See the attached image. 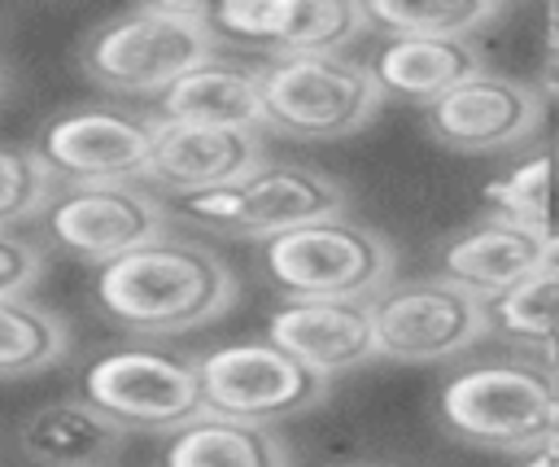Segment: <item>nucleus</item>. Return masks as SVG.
Masks as SVG:
<instances>
[{
  "label": "nucleus",
  "instance_id": "nucleus-20",
  "mask_svg": "<svg viewBox=\"0 0 559 467\" xmlns=\"http://www.w3.org/2000/svg\"><path fill=\"white\" fill-rule=\"evenodd\" d=\"M157 467H293V458L275 428L201 410L183 428L166 432Z\"/></svg>",
  "mask_w": 559,
  "mask_h": 467
},
{
  "label": "nucleus",
  "instance_id": "nucleus-22",
  "mask_svg": "<svg viewBox=\"0 0 559 467\" xmlns=\"http://www.w3.org/2000/svg\"><path fill=\"white\" fill-rule=\"evenodd\" d=\"M507 13L502 0H367V31L380 35H432V39H476Z\"/></svg>",
  "mask_w": 559,
  "mask_h": 467
},
{
  "label": "nucleus",
  "instance_id": "nucleus-30",
  "mask_svg": "<svg viewBox=\"0 0 559 467\" xmlns=\"http://www.w3.org/2000/svg\"><path fill=\"white\" fill-rule=\"evenodd\" d=\"M515 467H559V463L546 454H524V458H515Z\"/></svg>",
  "mask_w": 559,
  "mask_h": 467
},
{
  "label": "nucleus",
  "instance_id": "nucleus-9",
  "mask_svg": "<svg viewBox=\"0 0 559 467\" xmlns=\"http://www.w3.org/2000/svg\"><path fill=\"white\" fill-rule=\"evenodd\" d=\"M83 397L118 428L144 432H175L205 410L197 362L148 345L105 349L100 358H92L83 371Z\"/></svg>",
  "mask_w": 559,
  "mask_h": 467
},
{
  "label": "nucleus",
  "instance_id": "nucleus-5",
  "mask_svg": "<svg viewBox=\"0 0 559 467\" xmlns=\"http://www.w3.org/2000/svg\"><path fill=\"white\" fill-rule=\"evenodd\" d=\"M349 209V192L314 166L301 161H258L249 175L210 188V192H192L170 201V214L214 231V236H236V240H271L284 236L293 227L332 218Z\"/></svg>",
  "mask_w": 559,
  "mask_h": 467
},
{
  "label": "nucleus",
  "instance_id": "nucleus-11",
  "mask_svg": "<svg viewBox=\"0 0 559 467\" xmlns=\"http://www.w3.org/2000/svg\"><path fill=\"white\" fill-rule=\"evenodd\" d=\"M157 122L148 113L114 105H79L39 127L35 153L61 179L74 183H140L148 170Z\"/></svg>",
  "mask_w": 559,
  "mask_h": 467
},
{
  "label": "nucleus",
  "instance_id": "nucleus-25",
  "mask_svg": "<svg viewBox=\"0 0 559 467\" xmlns=\"http://www.w3.org/2000/svg\"><path fill=\"white\" fill-rule=\"evenodd\" d=\"M52 196H57V179L39 161V153L17 148V144H0V231H13L17 223L44 218Z\"/></svg>",
  "mask_w": 559,
  "mask_h": 467
},
{
  "label": "nucleus",
  "instance_id": "nucleus-13",
  "mask_svg": "<svg viewBox=\"0 0 559 467\" xmlns=\"http://www.w3.org/2000/svg\"><path fill=\"white\" fill-rule=\"evenodd\" d=\"M205 17L218 39H236L271 57L345 52L367 35L358 0H223L205 4Z\"/></svg>",
  "mask_w": 559,
  "mask_h": 467
},
{
  "label": "nucleus",
  "instance_id": "nucleus-3",
  "mask_svg": "<svg viewBox=\"0 0 559 467\" xmlns=\"http://www.w3.org/2000/svg\"><path fill=\"white\" fill-rule=\"evenodd\" d=\"M258 271L284 301H371L393 284L397 253L376 227L332 214L262 240Z\"/></svg>",
  "mask_w": 559,
  "mask_h": 467
},
{
  "label": "nucleus",
  "instance_id": "nucleus-17",
  "mask_svg": "<svg viewBox=\"0 0 559 467\" xmlns=\"http://www.w3.org/2000/svg\"><path fill=\"white\" fill-rule=\"evenodd\" d=\"M367 70L384 100L428 109L437 96L463 79L489 70L476 39H432V35H384L367 57Z\"/></svg>",
  "mask_w": 559,
  "mask_h": 467
},
{
  "label": "nucleus",
  "instance_id": "nucleus-21",
  "mask_svg": "<svg viewBox=\"0 0 559 467\" xmlns=\"http://www.w3.org/2000/svg\"><path fill=\"white\" fill-rule=\"evenodd\" d=\"M485 336L502 358H515L559 384V306L533 288H515L498 301H485Z\"/></svg>",
  "mask_w": 559,
  "mask_h": 467
},
{
  "label": "nucleus",
  "instance_id": "nucleus-19",
  "mask_svg": "<svg viewBox=\"0 0 559 467\" xmlns=\"http://www.w3.org/2000/svg\"><path fill=\"white\" fill-rule=\"evenodd\" d=\"M122 436L127 428H118L87 397L48 402L17 423V450L39 467H105Z\"/></svg>",
  "mask_w": 559,
  "mask_h": 467
},
{
  "label": "nucleus",
  "instance_id": "nucleus-31",
  "mask_svg": "<svg viewBox=\"0 0 559 467\" xmlns=\"http://www.w3.org/2000/svg\"><path fill=\"white\" fill-rule=\"evenodd\" d=\"M550 157H555V175H559V135H555V144H550Z\"/></svg>",
  "mask_w": 559,
  "mask_h": 467
},
{
  "label": "nucleus",
  "instance_id": "nucleus-23",
  "mask_svg": "<svg viewBox=\"0 0 559 467\" xmlns=\"http://www.w3.org/2000/svg\"><path fill=\"white\" fill-rule=\"evenodd\" d=\"M70 354V327L31 297H0V380L39 375Z\"/></svg>",
  "mask_w": 559,
  "mask_h": 467
},
{
  "label": "nucleus",
  "instance_id": "nucleus-18",
  "mask_svg": "<svg viewBox=\"0 0 559 467\" xmlns=\"http://www.w3.org/2000/svg\"><path fill=\"white\" fill-rule=\"evenodd\" d=\"M153 122H179V127H227V131H262V96H258V70L210 57L197 70H188L179 83H170L153 100Z\"/></svg>",
  "mask_w": 559,
  "mask_h": 467
},
{
  "label": "nucleus",
  "instance_id": "nucleus-33",
  "mask_svg": "<svg viewBox=\"0 0 559 467\" xmlns=\"http://www.w3.org/2000/svg\"><path fill=\"white\" fill-rule=\"evenodd\" d=\"M0 92H4V74H0Z\"/></svg>",
  "mask_w": 559,
  "mask_h": 467
},
{
  "label": "nucleus",
  "instance_id": "nucleus-1",
  "mask_svg": "<svg viewBox=\"0 0 559 467\" xmlns=\"http://www.w3.org/2000/svg\"><path fill=\"white\" fill-rule=\"evenodd\" d=\"M236 297H240L236 271L210 244L183 236H162L153 244H140L118 262L96 266L92 279L96 310L114 327L144 340L205 327L218 314H227Z\"/></svg>",
  "mask_w": 559,
  "mask_h": 467
},
{
  "label": "nucleus",
  "instance_id": "nucleus-15",
  "mask_svg": "<svg viewBox=\"0 0 559 467\" xmlns=\"http://www.w3.org/2000/svg\"><path fill=\"white\" fill-rule=\"evenodd\" d=\"M266 340L328 384L380 358L367 301H280L266 319Z\"/></svg>",
  "mask_w": 559,
  "mask_h": 467
},
{
  "label": "nucleus",
  "instance_id": "nucleus-10",
  "mask_svg": "<svg viewBox=\"0 0 559 467\" xmlns=\"http://www.w3.org/2000/svg\"><path fill=\"white\" fill-rule=\"evenodd\" d=\"M44 236L61 253L105 266L170 236V205L144 183H74L48 201Z\"/></svg>",
  "mask_w": 559,
  "mask_h": 467
},
{
  "label": "nucleus",
  "instance_id": "nucleus-2",
  "mask_svg": "<svg viewBox=\"0 0 559 467\" xmlns=\"http://www.w3.org/2000/svg\"><path fill=\"white\" fill-rule=\"evenodd\" d=\"M218 35L210 31L205 4L148 0L96 22L79 44L83 74L109 96L157 100L170 83L214 57Z\"/></svg>",
  "mask_w": 559,
  "mask_h": 467
},
{
  "label": "nucleus",
  "instance_id": "nucleus-27",
  "mask_svg": "<svg viewBox=\"0 0 559 467\" xmlns=\"http://www.w3.org/2000/svg\"><path fill=\"white\" fill-rule=\"evenodd\" d=\"M533 87L542 92V100H559V4L542 9V48H537Z\"/></svg>",
  "mask_w": 559,
  "mask_h": 467
},
{
  "label": "nucleus",
  "instance_id": "nucleus-14",
  "mask_svg": "<svg viewBox=\"0 0 559 467\" xmlns=\"http://www.w3.org/2000/svg\"><path fill=\"white\" fill-rule=\"evenodd\" d=\"M262 153V131H227V127H179V122H157L153 153L144 183L162 188L170 201L223 188L240 175H249Z\"/></svg>",
  "mask_w": 559,
  "mask_h": 467
},
{
  "label": "nucleus",
  "instance_id": "nucleus-24",
  "mask_svg": "<svg viewBox=\"0 0 559 467\" xmlns=\"http://www.w3.org/2000/svg\"><path fill=\"white\" fill-rule=\"evenodd\" d=\"M555 157L550 148H533L524 153L511 170H502L498 179L485 183V214L502 218V223H515L524 231H537L546 236L555 227V214H550V201H555Z\"/></svg>",
  "mask_w": 559,
  "mask_h": 467
},
{
  "label": "nucleus",
  "instance_id": "nucleus-26",
  "mask_svg": "<svg viewBox=\"0 0 559 467\" xmlns=\"http://www.w3.org/2000/svg\"><path fill=\"white\" fill-rule=\"evenodd\" d=\"M44 275V244L17 231H0V297H26Z\"/></svg>",
  "mask_w": 559,
  "mask_h": 467
},
{
  "label": "nucleus",
  "instance_id": "nucleus-12",
  "mask_svg": "<svg viewBox=\"0 0 559 467\" xmlns=\"http://www.w3.org/2000/svg\"><path fill=\"white\" fill-rule=\"evenodd\" d=\"M546 122V100L533 83L480 70L424 109V127L454 153H502L528 144Z\"/></svg>",
  "mask_w": 559,
  "mask_h": 467
},
{
  "label": "nucleus",
  "instance_id": "nucleus-28",
  "mask_svg": "<svg viewBox=\"0 0 559 467\" xmlns=\"http://www.w3.org/2000/svg\"><path fill=\"white\" fill-rule=\"evenodd\" d=\"M524 288H533L537 297L559 306V223L542 236V258H537V271H533V279Z\"/></svg>",
  "mask_w": 559,
  "mask_h": 467
},
{
  "label": "nucleus",
  "instance_id": "nucleus-32",
  "mask_svg": "<svg viewBox=\"0 0 559 467\" xmlns=\"http://www.w3.org/2000/svg\"><path fill=\"white\" fill-rule=\"evenodd\" d=\"M345 467H376V463H345Z\"/></svg>",
  "mask_w": 559,
  "mask_h": 467
},
{
  "label": "nucleus",
  "instance_id": "nucleus-8",
  "mask_svg": "<svg viewBox=\"0 0 559 467\" xmlns=\"http://www.w3.org/2000/svg\"><path fill=\"white\" fill-rule=\"evenodd\" d=\"M376 354L389 362H441L485 340V301L441 275L393 279L367 301Z\"/></svg>",
  "mask_w": 559,
  "mask_h": 467
},
{
  "label": "nucleus",
  "instance_id": "nucleus-4",
  "mask_svg": "<svg viewBox=\"0 0 559 467\" xmlns=\"http://www.w3.org/2000/svg\"><path fill=\"white\" fill-rule=\"evenodd\" d=\"M262 131L280 140L332 144L362 131L384 96L349 52H310V57H271L258 70Z\"/></svg>",
  "mask_w": 559,
  "mask_h": 467
},
{
  "label": "nucleus",
  "instance_id": "nucleus-29",
  "mask_svg": "<svg viewBox=\"0 0 559 467\" xmlns=\"http://www.w3.org/2000/svg\"><path fill=\"white\" fill-rule=\"evenodd\" d=\"M533 454H546V458L559 463V388H555V397H550V410H546V423H542V436H537Z\"/></svg>",
  "mask_w": 559,
  "mask_h": 467
},
{
  "label": "nucleus",
  "instance_id": "nucleus-7",
  "mask_svg": "<svg viewBox=\"0 0 559 467\" xmlns=\"http://www.w3.org/2000/svg\"><path fill=\"white\" fill-rule=\"evenodd\" d=\"M192 362H197L201 406L223 419L275 428L280 419L306 415L328 397V380L301 367L293 354H284L266 336L214 345Z\"/></svg>",
  "mask_w": 559,
  "mask_h": 467
},
{
  "label": "nucleus",
  "instance_id": "nucleus-6",
  "mask_svg": "<svg viewBox=\"0 0 559 467\" xmlns=\"http://www.w3.org/2000/svg\"><path fill=\"white\" fill-rule=\"evenodd\" d=\"M555 388L559 384H550L533 367L493 354L450 371L437 388L432 415L437 428L463 445L524 458L542 436Z\"/></svg>",
  "mask_w": 559,
  "mask_h": 467
},
{
  "label": "nucleus",
  "instance_id": "nucleus-16",
  "mask_svg": "<svg viewBox=\"0 0 559 467\" xmlns=\"http://www.w3.org/2000/svg\"><path fill=\"white\" fill-rule=\"evenodd\" d=\"M537 258H542L537 231L485 214L437 244V275L467 288L476 301H498L533 279Z\"/></svg>",
  "mask_w": 559,
  "mask_h": 467
}]
</instances>
